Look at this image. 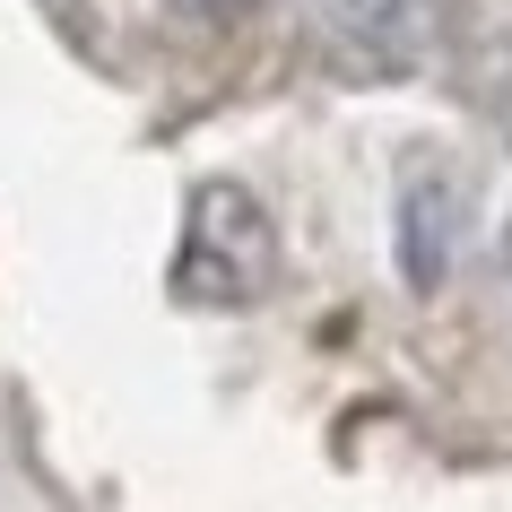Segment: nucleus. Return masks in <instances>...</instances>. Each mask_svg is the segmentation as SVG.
<instances>
[{
	"label": "nucleus",
	"instance_id": "obj_1",
	"mask_svg": "<svg viewBox=\"0 0 512 512\" xmlns=\"http://www.w3.org/2000/svg\"><path fill=\"white\" fill-rule=\"evenodd\" d=\"M278 278V226L243 183H200L191 226L174 252V296L183 304H261Z\"/></svg>",
	"mask_w": 512,
	"mask_h": 512
},
{
	"label": "nucleus",
	"instance_id": "obj_2",
	"mask_svg": "<svg viewBox=\"0 0 512 512\" xmlns=\"http://www.w3.org/2000/svg\"><path fill=\"white\" fill-rule=\"evenodd\" d=\"M452 235H460V174L452 165H408L400 174V278L417 296L443 287Z\"/></svg>",
	"mask_w": 512,
	"mask_h": 512
},
{
	"label": "nucleus",
	"instance_id": "obj_3",
	"mask_svg": "<svg viewBox=\"0 0 512 512\" xmlns=\"http://www.w3.org/2000/svg\"><path fill=\"white\" fill-rule=\"evenodd\" d=\"M322 27L365 70H408L434 35V0H322Z\"/></svg>",
	"mask_w": 512,
	"mask_h": 512
}]
</instances>
